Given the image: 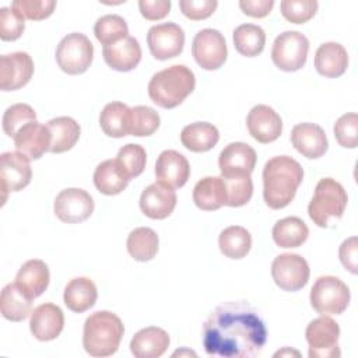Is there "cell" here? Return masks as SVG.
Masks as SVG:
<instances>
[{
  "instance_id": "6da1fadb",
  "label": "cell",
  "mask_w": 358,
  "mask_h": 358,
  "mask_svg": "<svg viewBox=\"0 0 358 358\" xmlns=\"http://www.w3.org/2000/svg\"><path fill=\"white\" fill-rule=\"evenodd\" d=\"M266 341V324L257 310L246 302L217 306L203 326V347L213 357H255Z\"/></svg>"
},
{
  "instance_id": "7a4b0ae2",
  "label": "cell",
  "mask_w": 358,
  "mask_h": 358,
  "mask_svg": "<svg viewBox=\"0 0 358 358\" xmlns=\"http://www.w3.org/2000/svg\"><path fill=\"white\" fill-rule=\"evenodd\" d=\"M303 179V169L288 155L270 158L263 168V199L273 210L287 207Z\"/></svg>"
},
{
  "instance_id": "3957f363",
  "label": "cell",
  "mask_w": 358,
  "mask_h": 358,
  "mask_svg": "<svg viewBox=\"0 0 358 358\" xmlns=\"http://www.w3.org/2000/svg\"><path fill=\"white\" fill-rule=\"evenodd\" d=\"M194 87V73L185 64H173L155 73L147 90L148 96L155 105L172 109L179 106L193 92Z\"/></svg>"
},
{
  "instance_id": "277c9868",
  "label": "cell",
  "mask_w": 358,
  "mask_h": 358,
  "mask_svg": "<svg viewBox=\"0 0 358 358\" xmlns=\"http://www.w3.org/2000/svg\"><path fill=\"white\" fill-rule=\"evenodd\" d=\"M123 334L124 326L119 316L98 310L85 319L83 347L91 357H109L117 351Z\"/></svg>"
},
{
  "instance_id": "5b68a950",
  "label": "cell",
  "mask_w": 358,
  "mask_h": 358,
  "mask_svg": "<svg viewBox=\"0 0 358 358\" xmlns=\"http://www.w3.org/2000/svg\"><path fill=\"white\" fill-rule=\"evenodd\" d=\"M347 201L348 196L341 183L333 178H323L315 187L313 197L308 206V214L313 224L327 228L331 221L343 217Z\"/></svg>"
},
{
  "instance_id": "8992f818",
  "label": "cell",
  "mask_w": 358,
  "mask_h": 358,
  "mask_svg": "<svg viewBox=\"0 0 358 358\" xmlns=\"http://www.w3.org/2000/svg\"><path fill=\"white\" fill-rule=\"evenodd\" d=\"M310 305L320 315H341L351 299L350 288L338 277L322 275L310 289Z\"/></svg>"
},
{
  "instance_id": "52a82bcc",
  "label": "cell",
  "mask_w": 358,
  "mask_h": 358,
  "mask_svg": "<svg viewBox=\"0 0 358 358\" xmlns=\"http://www.w3.org/2000/svg\"><path fill=\"white\" fill-rule=\"evenodd\" d=\"M94 59V46L81 32L66 35L57 45L56 62L62 71L70 76L83 74L88 70Z\"/></svg>"
},
{
  "instance_id": "ba28073f",
  "label": "cell",
  "mask_w": 358,
  "mask_h": 358,
  "mask_svg": "<svg viewBox=\"0 0 358 358\" xmlns=\"http://www.w3.org/2000/svg\"><path fill=\"white\" fill-rule=\"evenodd\" d=\"M309 52L308 38L298 31L280 34L271 48V60L282 71H296L306 63Z\"/></svg>"
},
{
  "instance_id": "9c48e42d",
  "label": "cell",
  "mask_w": 358,
  "mask_h": 358,
  "mask_svg": "<svg viewBox=\"0 0 358 358\" xmlns=\"http://www.w3.org/2000/svg\"><path fill=\"white\" fill-rule=\"evenodd\" d=\"M305 337L310 358H334L341 355L338 347L340 327L327 315L312 320L306 327Z\"/></svg>"
},
{
  "instance_id": "30bf717a",
  "label": "cell",
  "mask_w": 358,
  "mask_h": 358,
  "mask_svg": "<svg viewBox=\"0 0 358 358\" xmlns=\"http://www.w3.org/2000/svg\"><path fill=\"white\" fill-rule=\"evenodd\" d=\"M192 55L201 69L210 71L220 69L228 56L224 35L213 28L199 31L193 38Z\"/></svg>"
},
{
  "instance_id": "8fae6325",
  "label": "cell",
  "mask_w": 358,
  "mask_h": 358,
  "mask_svg": "<svg viewBox=\"0 0 358 358\" xmlns=\"http://www.w3.org/2000/svg\"><path fill=\"white\" fill-rule=\"evenodd\" d=\"M308 262L296 253L278 255L271 263L274 282L284 291L295 292L303 288L309 280Z\"/></svg>"
},
{
  "instance_id": "7c38bea8",
  "label": "cell",
  "mask_w": 358,
  "mask_h": 358,
  "mask_svg": "<svg viewBox=\"0 0 358 358\" xmlns=\"http://www.w3.org/2000/svg\"><path fill=\"white\" fill-rule=\"evenodd\" d=\"M53 210L56 217L66 224L83 222L94 213L92 196L84 189H63L55 199Z\"/></svg>"
},
{
  "instance_id": "4fadbf2b",
  "label": "cell",
  "mask_w": 358,
  "mask_h": 358,
  "mask_svg": "<svg viewBox=\"0 0 358 358\" xmlns=\"http://www.w3.org/2000/svg\"><path fill=\"white\" fill-rule=\"evenodd\" d=\"M147 43L151 55L158 60H168L182 53L185 32L175 22H164L148 29Z\"/></svg>"
},
{
  "instance_id": "5bb4252c",
  "label": "cell",
  "mask_w": 358,
  "mask_h": 358,
  "mask_svg": "<svg viewBox=\"0 0 358 358\" xmlns=\"http://www.w3.org/2000/svg\"><path fill=\"white\" fill-rule=\"evenodd\" d=\"M32 178L29 159L18 151H7L0 155V179L3 204L8 192H20L27 187Z\"/></svg>"
},
{
  "instance_id": "9a60e30c",
  "label": "cell",
  "mask_w": 358,
  "mask_h": 358,
  "mask_svg": "<svg viewBox=\"0 0 358 358\" xmlns=\"http://www.w3.org/2000/svg\"><path fill=\"white\" fill-rule=\"evenodd\" d=\"M34 60L27 52H13L0 57V88L15 91L29 83L34 74Z\"/></svg>"
},
{
  "instance_id": "2e32d148",
  "label": "cell",
  "mask_w": 358,
  "mask_h": 358,
  "mask_svg": "<svg viewBox=\"0 0 358 358\" xmlns=\"http://www.w3.org/2000/svg\"><path fill=\"white\" fill-rule=\"evenodd\" d=\"M249 134L262 144L275 141L282 133V120L280 115L268 105L253 106L246 117Z\"/></svg>"
},
{
  "instance_id": "e0dca14e",
  "label": "cell",
  "mask_w": 358,
  "mask_h": 358,
  "mask_svg": "<svg viewBox=\"0 0 358 358\" xmlns=\"http://www.w3.org/2000/svg\"><path fill=\"white\" fill-rule=\"evenodd\" d=\"M176 193L168 185L161 182L147 186L140 196V208L151 220H164L172 214L176 207Z\"/></svg>"
},
{
  "instance_id": "ac0fdd59",
  "label": "cell",
  "mask_w": 358,
  "mask_h": 358,
  "mask_svg": "<svg viewBox=\"0 0 358 358\" xmlns=\"http://www.w3.org/2000/svg\"><path fill=\"white\" fill-rule=\"evenodd\" d=\"M64 327V315L55 303H41L31 312L29 329L39 341H50L60 336Z\"/></svg>"
},
{
  "instance_id": "d6986e66",
  "label": "cell",
  "mask_w": 358,
  "mask_h": 358,
  "mask_svg": "<svg viewBox=\"0 0 358 358\" xmlns=\"http://www.w3.org/2000/svg\"><path fill=\"white\" fill-rule=\"evenodd\" d=\"M291 143L295 150L309 159L320 158L329 148L324 130L310 122L298 123L291 130Z\"/></svg>"
},
{
  "instance_id": "ffe728a7",
  "label": "cell",
  "mask_w": 358,
  "mask_h": 358,
  "mask_svg": "<svg viewBox=\"0 0 358 358\" xmlns=\"http://www.w3.org/2000/svg\"><path fill=\"white\" fill-rule=\"evenodd\" d=\"M155 176L158 182L169 187H182L190 176V165L185 155L175 150H165L155 162Z\"/></svg>"
},
{
  "instance_id": "44dd1931",
  "label": "cell",
  "mask_w": 358,
  "mask_h": 358,
  "mask_svg": "<svg viewBox=\"0 0 358 358\" xmlns=\"http://www.w3.org/2000/svg\"><path fill=\"white\" fill-rule=\"evenodd\" d=\"M14 145L18 152L28 159H39L50 147V133L46 124L38 120L25 124L14 137Z\"/></svg>"
},
{
  "instance_id": "7402d4cb",
  "label": "cell",
  "mask_w": 358,
  "mask_h": 358,
  "mask_svg": "<svg viewBox=\"0 0 358 358\" xmlns=\"http://www.w3.org/2000/svg\"><path fill=\"white\" fill-rule=\"evenodd\" d=\"M102 56L106 64L116 71H131L141 60V46L133 36H127L102 49Z\"/></svg>"
},
{
  "instance_id": "603a6c76",
  "label": "cell",
  "mask_w": 358,
  "mask_h": 358,
  "mask_svg": "<svg viewBox=\"0 0 358 358\" xmlns=\"http://www.w3.org/2000/svg\"><path fill=\"white\" fill-rule=\"evenodd\" d=\"M169 334L157 326H150L138 330L131 341L130 351L136 358H158L169 347Z\"/></svg>"
},
{
  "instance_id": "cb8c5ba5",
  "label": "cell",
  "mask_w": 358,
  "mask_h": 358,
  "mask_svg": "<svg viewBox=\"0 0 358 358\" xmlns=\"http://www.w3.org/2000/svg\"><path fill=\"white\" fill-rule=\"evenodd\" d=\"M316 71L327 78L343 76L348 67V53L345 48L337 42L322 43L315 53Z\"/></svg>"
},
{
  "instance_id": "d4e9b609",
  "label": "cell",
  "mask_w": 358,
  "mask_h": 358,
  "mask_svg": "<svg viewBox=\"0 0 358 358\" xmlns=\"http://www.w3.org/2000/svg\"><path fill=\"white\" fill-rule=\"evenodd\" d=\"M256 151L246 143H229L218 157V166L221 175L231 172L252 173L256 166Z\"/></svg>"
},
{
  "instance_id": "484cf974",
  "label": "cell",
  "mask_w": 358,
  "mask_h": 358,
  "mask_svg": "<svg viewBox=\"0 0 358 358\" xmlns=\"http://www.w3.org/2000/svg\"><path fill=\"white\" fill-rule=\"evenodd\" d=\"M49 280L50 274L48 264L39 259H31L25 262L15 275L17 285L22 288L25 294L32 299L41 296L46 291Z\"/></svg>"
},
{
  "instance_id": "4316f807",
  "label": "cell",
  "mask_w": 358,
  "mask_h": 358,
  "mask_svg": "<svg viewBox=\"0 0 358 358\" xmlns=\"http://www.w3.org/2000/svg\"><path fill=\"white\" fill-rule=\"evenodd\" d=\"M49 133H50V147L49 152L60 154L71 150L81 133L80 124L70 116H59L55 119H50L46 123Z\"/></svg>"
},
{
  "instance_id": "83f0119b",
  "label": "cell",
  "mask_w": 358,
  "mask_h": 358,
  "mask_svg": "<svg viewBox=\"0 0 358 358\" xmlns=\"http://www.w3.org/2000/svg\"><path fill=\"white\" fill-rule=\"evenodd\" d=\"M194 204L204 211H215L227 206V189L222 178L206 176L193 189Z\"/></svg>"
},
{
  "instance_id": "f1b7e54d",
  "label": "cell",
  "mask_w": 358,
  "mask_h": 358,
  "mask_svg": "<svg viewBox=\"0 0 358 358\" xmlns=\"http://www.w3.org/2000/svg\"><path fill=\"white\" fill-rule=\"evenodd\" d=\"M98 291L92 280L87 277H76L69 281L64 288V305L76 313H83L92 308L96 302Z\"/></svg>"
},
{
  "instance_id": "f546056e",
  "label": "cell",
  "mask_w": 358,
  "mask_h": 358,
  "mask_svg": "<svg viewBox=\"0 0 358 358\" xmlns=\"http://www.w3.org/2000/svg\"><path fill=\"white\" fill-rule=\"evenodd\" d=\"M220 140L218 129L208 122H194L180 131L182 144L192 152H206L217 145Z\"/></svg>"
},
{
  "instance_id": "4dcf8cb0",
  "label": "cell",
  "mask_w": 358,
  "mask_h": 358,
  "mask_svg": "<svg viewBox=\"0 0 358 358\" xmlns=\"http://www.w3.org/2000/svg\"><path fill=\"white\" fill-rule=\"evenodd\" d=\"M32 309V298H29L17 282H10L1 289L0 310L4 319L10 322H22Z\"/></svg>"
},
{
  "instance_id": "1f68e13d",
  "label": "cell",
  "mask_w": 358,
  "mask_h": 358,
  "mask_svg": "<svg viewBox=\"0 0 358 358\" xmlns=\"http://www.w3.org/2000/svg\"><path fill=\"white\" fill-rule=\"evenodd\" d=\"M130 179L119 166L116 158L115 159H105L102 161L94 172V185L95 187L106 196H115L122 193Z\"/></svg>"
},
{
  "instance_id": "d6a6232c",
  "label": "cell",
  "mask_w": 358,
  "mask_h": 358,
  "mask_svg": "<svg viewBox=\"0 0 358 358\" xmlns=\"http://www.w3.org/2000/svg\"><path fill=\"white\" fill-rule=\"evenodd\" d=\"M99 124L102 131L115 138L129 136L130 127V108L123 102H109L103 106L99 115Z\"/></svg>"
},
{
  "instance_id": "836d02e7",
  "label": "cell",
  "mask_w": 358,
  "mask_h": 358,
  "mask_svg": "<svg viewBox=\"0 0 358 358\" xmlns=\"http://www.w3.org/2000/svg\"><path fill=\"white\" fill-rule=\"evenodd\" d=\"M309 236L308 225L298 217H285L278 220L273 227V241L284 249L298 248Z\"/></svg>"
},
{
  "instance_id": "e575fe53",
  "label": "cell",
  "mask_w": 358,
  "mask_h": 358,
  "mask_svg": "<svg viewBox=\"0 0 358 358\" xmlns=\"http://www.w3.org/2000/svg\"><path fill=\"white\" fill-rule=\"evenodd\" d=\"M127 252L137 262H150L155 257L159 246L157 232L148 227L133 229L127 236Z\"/></svg>"
},
{
  "instance_id": "d590c367",
  "label": "cell",
  "mask_w": 358,
  "mask_h": 358,
  "mask_svg": "<svg viewBox=\"0 0 358 358\" xmlns=\"http://www.w3.org/2000/svg\"><path fill=\"white\" fill-rule=\"evenodd\" d=\"M218 246L225 257L238 260L249 253L252 248V235L241 225H231L221 231Z\"/></svg>"
},
{
  "instance_id": "8d00e7d4",
  "label": "cell",
  "mask_w": 358,
  "mask_h": 358,
  "mask_svg": "<svg viewBox=\"0 0 358 358\" xmlns=\"http://www.w3.org/2000/svg\"><path fill=\"white\" fill-rule=\"evenodd\" d=\"M232 39L236 52L246 57L260 55L266 45V34L263 28L255 24H242L236 27Z\"/></svg>"
},
{
  "instance_id": "74e56055",
  "label": "cell",
  "mask_w": 358,
  "mask_h": 358,
  "mask_svg": "<svg viewBox=\"0 0 358 358\" xmlns=\"http://www.w3.org/2000/svg\"><path fill=\"white\" fill-rule=\"evenodd\" d=\"M227 189V206L242 207L253 194V182L248 172H231L221 175Z\"/></svg>"
},
{
  "instance_id": "f35d334b",
  "label": "cell",
  "mask_w": 358,
  "mask_h": 358,
  "mask_svg": "<svg viewBox=\"0 0 358 358\" xmlns=\"http://www.w3.org/2000/svg\"><path fill=\"white\" fill-rule=\"evenodd\" d=\"M95 38L103 45H112L129 36V27L124 18L116 14H106L96 20L94 25Z\"/></svg>"
},
{
  "instance_id": "ab89813d",
  "label": "cell",
  "mask_w": 358,
  "mask_h": 358,
  "mask_svg": "<svg viewBox=\"0 0 358 358\" xmlns=\"http://www.w3.org/2000/svg\"><path fill=\"white\" fill-rule=\"evenodd\" d=\"M161 119L158 112L155 109L145 106V105H137L134 108H130V127L129 131L131 136L136 137H145L151 136L157 129L159 127Z\"/></svg>"
},
{
  "instance_id": "60d3db41",
  "label": "cell",
  "mask_w": 358,
  "mask_h": 358,
  "mask_svg": "<svg viewBox=\"0 0 358 358\" xmlns=\"http://www.w3.org/2000/svg\"><path fill=\"white\" fill-rule=\"evenodd\" d=\"M116 161L127 178L133 179L143 173L147 162V152L143 145L129 143L119 150Z\"/></svg>"
},
{
  "instance_id": "b9f144b4",
  "label": "cell",
  "mask_w": 358,
  "mask_h": 358,
  "mask_svg": "<svg viewBox=\"0 0 358 358\" xmlns=\"http://www.w3.org/2000/svg\"><path fill=\"white\" fill-rule=\"evenodd\" d=\"M36 120V113L34 108L28 103H14L8 106L3 115V130L8 137H15V134L28 123Z\"/></svg>"
},
{
  "instance_id": "7bdbcfd3",
  "label": "cell",
  "mask_w": 358,
  "mask_h": 358,
  "mask_svg": "<svg viewBox=\"0 0 358 358\" xmlns=\"http://www.w3.org/2000/svg\"><path fill=\"white\" fill-rule=\"evenodd\" d=\"M316 0H284L280 3L282 17L292 24L308 22L317 11Z\"/></svg>"
},
{
  "instance_id": "ee69618b",
  "label": "cell",
  "mask_w": 358,
  "mask_h": 358,
  "mask_svg": "<svg viewBox=\"0 0 358 358\" xmlns=\"http://www.w3.org/2000/svg\"><path fill=\"white\" fill-rule=\"evenodd\" d=\"M56 7L55 0H14L11 8L15 10L24 20L41 21L52 15Z\"/></svg>"
},
{
  "instance_id": "f6af8a7d",
  "label": "cell",
  "mask_w": 358,
  "mask_h": 358,
  "mask_svg": "<svg viewBox=\"0 0 358 358\" xmlns=\"http://www.w3.org/2000/svg\"><path fill=\"white\" fill-rule=\"evenodd\" d=\"M334 137L344 148H355L358 145V115L355 112L345 113L334 123Z\"/></svg>"
},
{
  "instance_id": "bcb514c9",
  "label": "cell",
  "mask_w": 358,
  "mask_h": 358,
  "mask_svg": "<svg viewBox=\"0 0 358 358\" xmlns=\"http://www.w3.org/2000/svg\"><path fill=\"white\" fill-rule=\"evenodd\" d=\"M25 29L24 18L11 7L0 8V38L1 41H15Z\"/></svg>"
},
{
  "instance_id": "7dc6e473",
  "label": "cell",
  "mask_w": 358,
  "mask_h": 358,
  "mask_svg": "<svg viewBox=\"0 0 358 358\" xmlns=\"http://www.w3.org/2000/svg\"><path fill=\"white\" fill-rule=\"evenodd\" d=\"M217 0H180L179 7L182 14L193 21L206 20L215 11Z\"/></svg>"
},
{
  "instance_id": "c3c4849f",
  "label": "cell",
  "mask_w": 358,
  "mask_h": 358,
  "mask_svg": "<svg viewBox=\"0 0 358 358\" xmlns=\"http://www.w3.org/2000/svg\"><path fill=\"white\" fill-rule=\"evenodd\" d=\"M338 257L345 270H348L351 274L358 273V239H357V236H351L340 245Z\"/></svg>"
},
{
  "instance_id": "681fc988",
  "label": "cell",
  "mask_w": 358,
  "mask_h": 358,
  "mask_svg": "<svg viewBox=\"0 0 358 358\" xmlns=\"http://www.w3.org/2000/svg\"><path fill=\"white\" fill-rule=\"evenodd\" d=\"M138 8L141 15L148 21L165 18L171 11L169 0H140Z\"/></svg>"
},
{
  "instance_id": "f907efd6",
  "label": "cell",
  "mask_w": 358,
  "mask_h": 358,
  "mask_svg": "<svg viewBox=\"0 0 358 358\" xmlns=\"http://www.w3.org/2000/svg\"><path fill=\"white\" fill-rule=\"evenodd\" d=\"M241 10L253 18H263L268 15L274 7L273 0H241Z\"/></svg>"
},
{
  "instance_id": "816d5d0a",
  "label": "cell",
  "mask_w": 358,
  "mask_h": 358,
  "mask_svg": "<svg viewBox=\"0 0 358 358\" xmlns=\"http://www.w3.org/2000/svg\"><path fill=\"white\" fill-rule=\"evenodd\" d=\"M285 354H295V355H299V352H298V351H292V350H288V348H285V350H282V351L275 352V355H285Z\"/></svg>"
}]
</instances>
